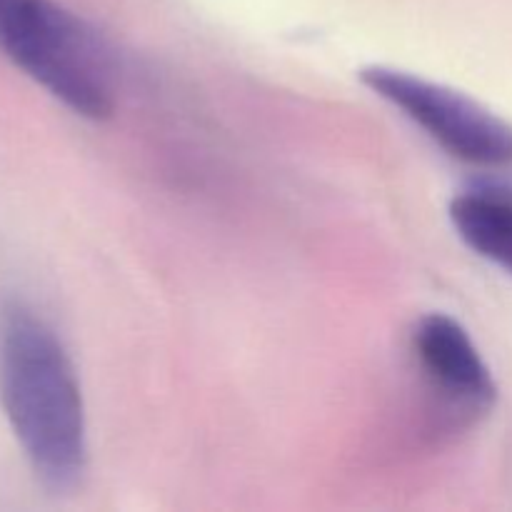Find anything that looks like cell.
Returning <instances> with one entry per match:
<instances>
[{"instance_id":"1","label":"cell","mask_w":512,"mask_h":512,"mask_svg":"<svg viewBox=\"0 0 512 512\" xmlns=\"http://www.w3.org/2000/svg\"><path fill=\"white\" fill-rule=\"evenodd\" d=\"M0 400L20 450L50 490L78 485L88 460L85 403L58 335L15 308L0 335Z\"/></svg>"},{"instance_id":"2","label":"cell","mask_w":512,"mask_h":512,"mask_svg":"<svg viewBox=\"0 0 512 512\" xmlns=\"http://www.w3.org/2000/svg\"><path fill=\"white\" fill-rule=\"evenodd\" d=\"M0 53L73 113L90 120L113 113L108 50L55 0H0Z\"/></svg>"},{"instance_id":"3","label":"cell","mask_w":512,"mask_h":512,"mask_svg":"<svg viewBox=\"0 0 512 512\" xmlns=\"http://www.w3.org/2000/svg\"><path fill=\"white\" fill-rule=\"evenodd\" d=\"M360 80L375 95L403 110L440 148L485 168L512 165V125L478 100L408 70L370 65Z\"/></svg>"},{"instance_id":"4","label":"cell","mask_w":512,"mask_h":512,"mask_svg":"<svg viewBox=\"0 0 512 512\" xmlns=\"http://www.w3.org/2000/svg\"><path fill=\"white\" fill-rule=\"evenodd\" d=\"M413 353L430 390L458 415L478 418L493 408L498 385L473 338L448 315H425L413 333Z\"/></svg>"},{"instance_id":"5","label":"cell","mask_w":512,"mask_h":512,"mask_svg":"<svg viewBox=\"0 0 512 512\" xmlns=\"http://www.w3.org/2000/svg\"><path fill=\"white\" fill-rule=\"evenodd\" d=\"M450 220L470 250L512 275V193L493 185L463 190L450 203Z\"/></svg>"}]
</instances>
